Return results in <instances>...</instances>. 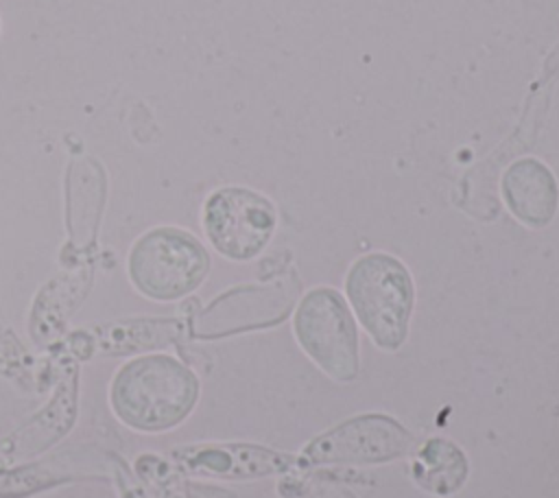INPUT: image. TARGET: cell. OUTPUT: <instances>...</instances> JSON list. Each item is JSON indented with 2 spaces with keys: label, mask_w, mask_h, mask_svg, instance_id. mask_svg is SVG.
<instances>
[{
  "label": "cell",
  "mask_w": 559,
  "mask_h": 498,
  "mask_svg": "<svg viewBox=\"0 0 559 498\" xmlns=\"http://www.w3.org/2000/svg\"><path fill=\"white\" fill-rule=\"evenodd\" d=\"M197 378L170 356H144L124 365L111 384L118 417L135 430H168L194 406Z\"/></svg>",
  "instance_id": "6da1fadb"
},
{
  "label": "cell",
  "mask_w": 559,
  "mask_h": 498,
  "mask_svg": "<svg viewBox=\"0 0 559 498\" xmlns=\"http://www.w3.org/2000/svg\"><path fill=\"white\" fill-rule=\"evenodd\" d=\"M347 299L376 345L397 349L408 332L415 288L406 266L389 253L358 258L345 280Z\"/></svg>",
  "instance_id": "7a4b0ae2"
},
{
  "label": "cell",
  "mask_w": 559,
  "mask_h": 498,
  "mask_svg": "<svg viewBox=\"0 0 559 498\" xmlns=\"http://www.w3.org/2000/svg\"><path fill=\"white\" fill-rule=\"evenodd\" d=\"M207 271L210 256L205 247L177 227L151 229L129 251L133 286L157 301H173L192 293Z\"/></svg>",
  "instance_id": "3957f363"
},
{
  "label": "cell",
  "mask_w": 559,
  "mask_h": 498,
  "mask_svg": "<svg viewBox=\"0 0 559 498\" xmlns=\"http://www.w3.org/2000/svg\"><path fill=\"white\" fill-rule=\"evenodd\" d=\"M295 336L301 349L334 380L358 376V332L345 299L328 286L312 288L295 312Z\"/></svg>",
  "instance_id": "277c9868"
},
{
  "label": "cell",
  "mask_w": 559,
  "mask_h": 498,
  "mask_svg": "<svg viewBox=\"0 0 559 498\" xmlns=\"http://www.w3.org/2000/svg\"><path fill=\"white\" fill-rule=\"evenodd\" d=\"M203 227L221 256L238 262L251 260L273 236L275 208L255 190L227 186L205 201Z\"/></svg>",
  "instance_id": "5b68a950"
},
{
  "label": "cell",
  "mask_w": 559,
  "mask_h": 498,
  "mask_svg": "<svg viewBox=\"0 0 559 498\" xmlns=\"http://www.w3.org/2000/svg\"><path fill=\"white\" fill-rule=\"evenodd\" d=\"M411 432L386 415H360L312 439L301 459L308 465H360L400 459L411 450Z\"/></svg>",
  "instance_id": "8992f818"
},
{
  "label": "cell",
  "mask_w": 559,
  "mask_h": 498,
  "mask_svg": "<svg viewBox=\"0 0 559 498\" xmlns=\"http://www.w3.org/2000/svg\"><path fill=\"white\" fill-rule=\"evenodd\" d=\"M502 197L511 214L528 227H544L557 212L555 175L533 157L513 162L502 175Z\"/></svg>",
  "instance_id": "52a82bcc"
},
{
  "label": "cell",
  "mask_w": 559,
  "mask_h": 498,
  "mask_svg": "<svg viewBox=\"0 0 559 498\" xmlns=\"http://www.w3.org/2000/svg\"><path fill=\"white\" fill-rule=\"evenodd\" d=\"M179 463L197 474L216 476H255L282 472L290 465V456L249 446V443H212L183 448L175 454Z\"/></svg>",
  "instance_id": "ba28073f"
},
{
  "label": "cell",
  "mask_w": 559,
  "mask_h": 498,
  "mask_svg": "<svg viewBox=\"0 0 559 498\" xmlns=\"http://www.w3.org/2000/svg\"><path fill=\"white\" fill-rule=\"evenodd\" d=\"M413 478L428 494L450 496L467 478V456L448 439H430L415 454Z\"/></svg>",
  "instance_id": "9c48e42d"
},
{
  "label": "cell",
  "mask_w": 559,
  "mask_h": 498,
  "mask_svg": "<svg viewBox=\"0 0 559 498\" xmlns=\"http://www.w3.org/2000/svg\"><path fill=\"white\" fill-rule=\"evenodd\" d=\"M175 336L170 321H133L122 325H109L85 334V356L94 354H129L135 349L166 345Z\"/></svg>",
  "instance_id": "30bf717a"
}]
</instances>
